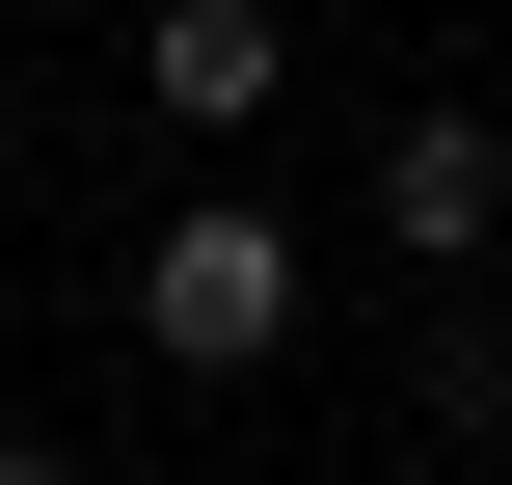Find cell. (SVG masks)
I'll list each match as a JSON object with an SVG mask.
<instances>
[{"mask_svg":"<svg viewBox=\"0 0 512 485\" xmlns=\"http://www.w3.org/2000/svg\"><path fill=\"white\" fill-rule=\"evenodd\" d=\"M135 351H162V378H270V351H297V216H270V189H189V216L135 243Z\"/></svg>","mask_w":512,"mask_h":485,"instance_id":"6da1fadb","label":"cell"},{"mask_svg":"<svg viewBox=\"0 0 512 485\" xmlns=\"http://www.w3.org/2000/svg\"><path fill=\"white\" fill-rule=\"evenodd\" d=\"M135 108H162L189 162H243V135L297 108V0H135Z\"/></svg>","mask_w":512,"mask_h":485,"instance_id":"7a4b0ae2","label":"cell"},{"mask_svg":"<svg viewBox=\"0 0 512 485\" xmlns=\"http://www.w3.org/2000/svg\"><path fill=\"white\" fill-rule=\"evenodd\" d=\"M378 243H405V270H486L512 243V135L486 108H405V135H378Z\"/></svg>","mask_w":512,"mask_h":485,"instance_id":"3957f363","label":"cell"},{"mask_svg":"<svg viewBox=\"0 0 512 485\" xmlns=\"http://www.w3.org/2000/svg\"><path fill=\"white\" fill-rule=\"evenodd\" d=\"M0 485H81V459H54V432H0Z\"/></svg>","mask_w":512,"mask_h":485,"instance_id":"277c9868","label":"cell"}]
</instances>
